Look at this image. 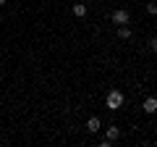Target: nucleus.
<instances>
[{
	"instance_id": "obj_1",
	"label": "nucleus",
	"mask_w": 157,
	"mask_h": 147,
	"mask_svg": "<svg viewBox=\"0 0 157 147\" xmlns=\"http://www.w3.org/2000/svg\"><path fill=\"white\" fill-rule=\"evenodd\" d=\"M105 105L110 108V110H118V108L123 105V92H118V89H113L110 95L105 97Z\"/></svg>"
},
{
	"instance_id": "obj_2",
	"label": "nucleus",
	"mask_w": 157,
	"mask_h": 147,
	"mask_svg": "<svg viewBox=\"0 0 157 147\" xmlns=\"http://www.w3.org/2000/svg\"><path fill=\"white\" fill-rule=\"evenodd\" d=\"M110 21H113V24H128V11H123V8H118V11H113Z\"/></svg>"
},
{
	"instance_id": "obj_3",
	"label": "nucleus",
	"mask_w": 157,
	"mask_h": 147,
	"mask_svg": "<svg viewBox=\"0 0 157 147\" xmlns=\"http://www.w3.org/2000/svg\"><path fill=\"white\" fill-rule=\"evenodd\" d=\"M144 113H157V100H155V97H147V100H144Z\"/></svg>"
},
{
	"instance_id": "obj_4",
	"label": "nucleus",
	"mask_w": 157,
	"mask_h": 147,
	"mask_svg": "<svg viewBox=\"0 0 157 147\" xmlns=\"http://www.w3.org/2000/svg\"><path fill=\"white\" fill-rule=\"evenodd\" d=\"M118 137H121V129H118V126H107V137H105V139L107 142H115Z\"/></svg>"
},
{
	"instance_id": "obj_5",
	"label": "nucleus",
	"mask_w": 157,
	"mask_h": 147,
	"mask_svg": "<svg viewBox=\"0 0 157 147\" xmlns=\"http://www.w3.org/2000/svg\"><path fill=\"white\" fill-rule=\"evenodd\" d=\"M86 129H89V134H94V131L100 129V118H97V116H92V118L86 121Z\"/></svg>"
},
{
	"instance_id": "obj_6",
	"label": "nucleus",
	"mask_w": 157,
	"mask_h": 147,
	"mask_svg": "<svg viewBox=\"0 0 157 147\" xmlns=\"http://www.w3.org/2000/svg\"><path fill=\"white\" fill-rule=\"evenodd\" d=\"M73 16H86V6L84 3H76V6H73Z\"/></svg>"
},
{
	"instance_id": "obj_7",
	"label": "nucleus",
	"mask_w": 157,
	"mask_h": 147,
	"mask_svg": "<svg viewBox=\"0 0 157 147\" xmlns=\"http://www.w3.org/2000/svg\"><path fill=\"white\" fill-rule=\"evenodd\" d=\"M118 37H121V40H131V29L128 26H121V29H118Z\"/></svg>"
},
{
	"instance_id": "obj_8",
	"label": "nucleus",
	"mask_w": 157,
	"mask_h": 147,
	"mask_svg": "<svg viewBox=\"0 0 157 147\" xmlns=\"http://www.w3.org/2000/svg\"><path fill=\"white\" fill-rule=\"evenodd\" d=\"M147 13H152V16H155V13H157V3H147Z\"/></svg>"
},
{
	"instance_id": "obj_9",
	"label": "nucleus",
	"mask_w": 157,
	"mask_h": 147,
	"mask_svg": "<svg viewBox=\"0 0 157 147\" xmlns=\"http://www.w3.org/2000/svg\"><path fill=\"white\" fill-rule=\"evenodd\" d=\"M149 47H152V50L157 53V37H152V40H149Z\"/></svg>"
},
{
	"instance_id": "obj_10",
	"label": "nucleus",
	"mask_w": 157,
	"mask_h": 147,
	"mask_svg": "<svg viewBox=\"0 0 157 147\" xmlns=\"http://www.w3.org/2000/svg\"><path fill=\"white\" fill-rule=\"evenodd\" d=\"M0 6H6V0H0Z\"/></svg>"
}]
</instances>
